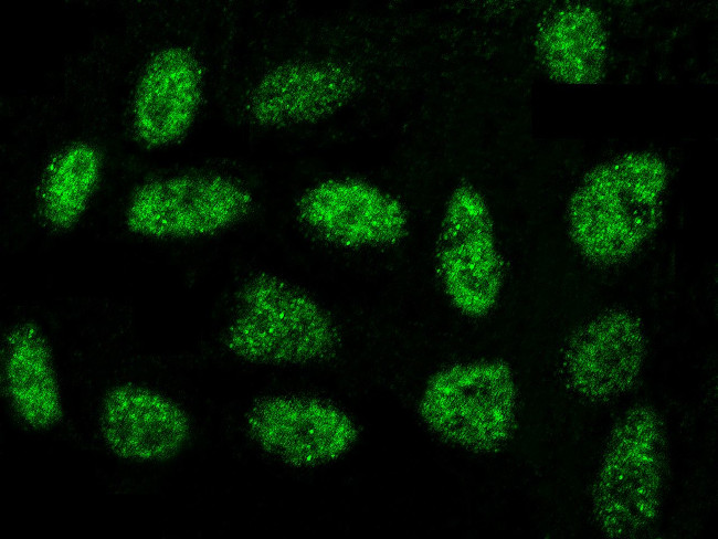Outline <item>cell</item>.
<instances>
[{
	"label": "cell",
	"instance_id": "obj_4",
	"mask_svg": "<svg viewBox=\"0 0 718 539\" xmlns=\"http://www.w3.org/2000/svg\"><path fill=\"white\" fill-rule=\"evenodd\" d=\"M668 433L661 412L636 403L613 423L591 486V511L600 532L632 539L657 522L668 473Z\"/></svg>",
	"mask_w": 718,
	"mask_h": 539
},
{
	"label": "cell",
	"instance_id": "obj_11",
	"mask_svg": "<svg viewBox=\"0 0 718 539\" xmlns=\"http://www.w3.org/2000/svg\"><path fill=\"white\" fill-rule=\"evenodd\" d=\"M203 88L202 64L192 50L168 45L152 53L130 102V127L137 142L162 149L182 140L197 118Z\"/></svg>",
	"mask_w": 718,
	"mask_h": 539
},
{
	"label": "cell",
	"instance_id": "obj_12",
	"mask_svg": "<svg viewBox=\"0 0 718 539\" xmlns=\"http://www.w3.org/2000/svg\"><path fill=\"white\" fill-rule=\"evenodd\" d=\"M99 426L104 442L117 456L135 462H161L178 454L191 431L187 412L154 389L127 383L105 395Z\"/></svg>",
	"mask_w": 718,
	"mask_h": 539
},
{
	"label": "cell",
	"instance_id": "obj_2",
	"mask_svg": "<svg viewBox=\"0 0 718 539\" xmlns=\"http://www.w3.org/2000/svg\"><path fill=\"white\" fill-rule=\"evenodd\" d=\"M520 393L511 364L501 358H455L423 379L415 413L444 446L477 456L501 452L518 424Z\"/></svg>",
	"mask_w": 718,
	"mask_h": 539
},
{
	"label": "cell",
	"instance_id": "obj_1",
	"mask_svg": "<svg viewBox=\"0 0 718 539\" xmlns=\"http://www.w3.org/2000/svg\"><path fill=\"white\" fill-rule=\"evenodd\" d=\"M668 181L666 161L647 150L625 151L590 168L566 207L568 235L580 256L599 268L632 260L662 222Z\"/></svg>",
	"mask_w": 718,
	"mask_h": 539
},
{
	"label": "cell",
	"instance_id": "obj_8",
	"mask_svg": "<svg viewBox=\"0 0 718 539\" xmlns=\"http://www.w3.org/2000/svg\"><path fill=\"white\" fill-rule=\"evenodd\" d=\"M295 211L314 240L344 252L394 249L405 241L412 225L400 197L357 177L313 183L299 195Z\"/></svg>",
	"mask_w": 718,
	"mask_h": 539
},
{
	"label": "cell",
	"instance_id": "obj_15",
	"mask_svg": "<svg viewBox=\"0 0 718 539\" xmlns=\"http://www.w3.org/2000/svg\"><path fill=\"white\" fill-rule=\"evenodd\" d=\"M104 171L97 146L72 141L57 149L41 172L35 204L41 222L53 232L75 228L87 212Z\"/></svg>",
	"mask_w": 718,
	"mask_h": 539
},
{
	"label": "cell",
	"instance_id": "obj_6",
	"mask_svg": "<svg viewBox=\"0 0 718 539\" xmlns=\"http://www.w3.org/2000/svg\"><path fill=\"white\" fill-rule=\"evenodd\" d=\"M254 446L295 472L332 466L359 445L362 429L342 403L313 392H275L254 399L244 414Z\"/></svg>",
	"mask_w": 718,
	"mask_h": 539
},
{
	"label": "cell",
	"instance_id": "obj_14",
	"mask_svg": "<svg viewBox=\"0 0 718 539\" xmlns=\"http://www.w3.org/2000/svg\"><path fill=\"white\" fill-rule=\"evenodd\" d=\"M2 383L13 411L27 426L46 430L61 420L63 403L53 355L35 324L18 323L7 332Z\"/></svg>",
	"mask_w": 718,
	"mask_h": 539
},
{
	"label": "cell",
	"instance_id": "obj_9",
	"mask_svg": "<svg viewBox=\"0 0 718 539\" xmlns=\"http://www.w3.org/2000/svg\"><path fill=\"white\" fill-rule=\"evenodd\" d=\"M646 355L642 319L624 307L605 308L576 327L562 344L559 379L581 402L608 404L635 387Z\"/></svg>",
	"mask_w": 718,
	"mask_h": 539
},
{
	"label": "cell",
	"instance_id": "obj_10",
	"mask_svg": "<svg viewBox=\"0 0 718 539\" xmlns=\"http://www.w3.org/2000/svg\"><path fill=\"white\" fill-rule=\"evenodd\" d=\"M353 68L331 60H292L267 70L246 98V113L265 128L309 125L344 109L360 89Z\"/></svg>",
	"mask_w": 718,
	"mask_h": 539
},
{
	"label": "cell",
	"instance_id": "obj_5",
	"mask_svg": "<svg viewBox=\"0 0 718 539\" xmlns=\"http://www.w3.org/2000/svg\"><path fill=\"white\" fill-rule=\"evenodd\" d=\"M430 272L444 305L462 319L483 320L501 300L507 260L488 200L468 181L454 184L443 199Z\"/></svg>",
	"mask_w": 718,
	"mask_h": 539
},
{
	"label": "cell",
	"instance_id": "obj_7",
	"mask_svg": "<svg viewBox=\"0 0 718 539\" xmlns=\"http://www.w3.org/2000/svg\"><path fill=\"white\" fill-rule=\"evenodd\" d=\"M253 208L252 192L232 177L181 173L139 183L127 199L124 222L139 237L192 240L233 228Z\"/></svg>",
	"mask_w": 718,
	"mask_h": 539
},
{
	"label": "cell",
	"instance_id": "obj_13",
	"mask_svg": "<svg viewBox=\"0 0 718 539\" xmlns=\"http://www.w3.org/2000/svg\"><path fill=\"white\" fill-rule=\"evenodd\" d=\"M609 33L592 6L569 2L541 18L534 38L536 59L552 81L571 86L598 84L605 74Z\"/></svg>",
	"mask_w": 718,
	"mask_h": 539
},
{
	"label": "cell",
	"instance_id": "obj_3",
	"mask_svg": "<svg viewBox=\"0 0 718 539\" xmlns=\"http://www.w3.org/2000/svg\"><path fill=\"white\" fill-rule=\"evenodd\" d=\"M224 346L247 363L312 367L337 357L342 331L315 296L278 275L257 273L237 292Z\"/></svg>",
	"mask_w": 718,
	"mask_h": 539
}]
</instances>
